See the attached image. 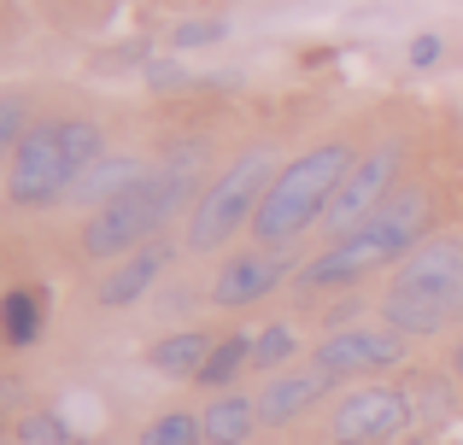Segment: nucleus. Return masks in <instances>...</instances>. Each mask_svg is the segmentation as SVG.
<instances>
[{
	"instance_id": "nucleus-1",
	"label": "nucleus",
	"mask_w": 463,
	"mask_h": 445,
	"mask_svg": "<svg viewBox=\"0 0 463 445\" xmlns=\"http://www.w3.org/2000/svg\"><path fill=\"white\" fill-rule=\"evenodd\" d=\"M429 235H440V188H434L429 176H405L370 223H358L352 235L328 240V246H317L311 258L299 264L288 293L311 311L335 293L370 287V275H393Z\"/></svg>"
},
{
	"instance_id": "nucleus-2",
	"label": "nucleus",
	"mask_w": 463,
	"mask_h": 445,
	"mask_svg": "<svg viewBox=\"0 0 463 445\" xmlns=\"http://www.w3.org/2000/svg\"><path fill=\"white\" fill-rule=\"evenodd\" d=\"M112 153L100 112L89 106H42V117L30 124L24 147L12 153L6 182H0V206L18 218H42L71 199V188Z\"/></svg>"
},
{
	"instance_id": "nucleus-3",
	"label": "nucleus",
	"mask_w": 463,
	"mask_h": 445,
	"mask_svg": "<svg viewBox=\"0 0 463 445\" xmlns=\"http://www.w3.org/2000/svg\"><path fill=\"white\" fill-rule=\"evenodd\" d=\"M370 147V135H358V129H328V135H317L311 147L288 153L282 171H276L270 194H264L259 218H252V235L259 246H276V252H294L306 246V235H317L328 218V206H335L340 182H346V171L358 164V153Z\"/></svg>"
},
{
	"instance_id": "nucleus-4",
	"label": "nucleus",
	"mask_w": 463,
	"mask_h": 445,
	"mask_svg": "<svg viewBox=\"0 0 463 445\" xmlns=\"http://www.w3.org/2000/svg\"><path fill=\"white\" fill-rule=\"evenodd\" d=\"M282 159L288 153H282L276 135H252L241 153H229L223 171L212 176V188L200 194V206L188 211V223H182L188 258H223L229 246H241V240L252 235V218H259V206H264V194H270Z\"/></svg>"
},
{
	"instance_id": "nucleus-5",
	"label": "nucleus",
	"mask_w": 463,
	"mask_h": 445,
	"mask_svg": "<svg viewBox=\"0 0 463 445\" xmlns=\"http://www.w3.org/2000/svg\"><path fill=\"white\" fill-rule=\"evenodd\" d=\"M182 223H188L182 206L165 194L158 176H147V188H136L129 199L89 211V218L77 223V235H71V252H77V264H89V270H106V264L129 258V252L153 246L158 235H182Z\"/></svg>"
},
{
	"instance_id": "nucleus-6",
	"label": "nucleus",
	"mask_w": 463,
	"mask_h": 445,
	"mask_svg": "<svg viewBox=\"0 0 463 445\" xmlns=\"http://www.w3.org/2000/svg\"><path fill=\"white\" fill-rule=\"evenodd\" d=\"M311 252H276V246H259V240H241V246H229L223 258H212V275H205V299H212V311H223V317H241V311H259L264 299H276L282 287H294L299 264H306Z\"/></svg>"
},
{
	"instance_id": "nucleus-7",
	"label": "nucleus",
	"mask_w": 463,
	"mask_h": 445,
	"mask_svg": "<svg viewBox=\"0 0 463 445\" xmlns=\"http://www.w3.org/2000/svg\"><path fill=\"white\" fill-rule=\"evenodd\" d=\"M405 159H411V135H382V141H370V147L358 153V164L346 171V182H340V194H335V206H328V218L323 228H317V240H340V235H352L358 223H370L375 211L387 206V194H393L399 182H405Z\"/></svg>"
},
{
	"instance_id": "nucleus-8",
	"label": "nucleus",
	"mask_w": 463,
	"mask_h": 445,
	"mask_svg": "<svg viewBox=\"0 0 463 445\" xmlns=\"http://www.w3.org/2000/svg\"><path fill=\"white\" fill-rule=\"evenodd\" d=\"M417 428L405 381H358L340 387V399L323 416V440L328 445H399Z\"/></svg>"
},
{
	"instance_id": "nucleus-9",
	"label": "nucleus",
	"mask_w": 463,
	"mask_h": 445,
	"mask_svg": "<svg viewBox=\"0 0 463 445\" xmlns=\"http://www.w3.org/2000/svg\"><path fill=\"white\" fill-rule=\"evenodd\" d=\"M323 375H335L340 387H358V381H387L393 369L411 364V340L387 322H358V329L340 334H311V357Z\"/></svg>"
},
{
	"instance_id": "nucleus-10",
	"label": "nucleus",
	"mask_w": 463,
	"mask_h": 445,
	"mask_svg": "<svg viewBox=\"0 0 463 445\" xmlns=\"http://www.w3.org/2000/svg\"><path fill=\"white\" fill-rule=\"evenodd\" d=\"M182 252H188V246H182V235H158L153 246H141V252H129V258L94 270L89 305H100V311H136V305H147L158 287L170 282V264H176Z\"/></svg>"
},
{
	"instance_id": "nucleus-11",
	"label": "nucleus",
	"mask_w": 463,
	"mask_h": 445,
	"mask_svg": "<svg viewBox=\"0 0 463 445\" xmlns=\"http://www.w3.org/2000/svg\"><path fill=\"white\" fill-rule=\"evenodd\" d=\"M252 393H259L264 434H282V428H299L311 411L335 404V399H340V381L323 375L317 364H294V369H282V375H264Z\"/></svg>"
},
{
	"instance_id": "nucleus-12",
	"label": "nucleus",
	"mask_w": 463,
	"mask_h": 445,
	"mask_svg": "<svg viewBox=\"0 0 463 445\" xmlns=\"http://www.w3.org/2000/svg\"><path fill=\"white\" fill-rule=\"evenodd\" d=\"M382 287H399V293H429V299H463V235H458V228L429 235Z\"/></svg>"
},
{
	"instance_id": "nucleus-13",
	"label": "nucleus",
	"mask_w": 463,
	"mask_h": 445,
	"mask_svg": "<svg viewBox=\"0 0 463 445\" xmlns=\"http://www.w3.org/2000/svg\"><path fill=\"white\" fill-rule=\"evenodd\" d=\"M375 322L399 329L411 346L452 340V334L463 329V299H429V293H399V287H382V293H375Z\"/></svg>"
},
{
	"instance_id": "nucleus-14",
	"label": "nucleus",
	"mask_w": 463,
	"mask_h": 445,
	"mask_svg": "<svg viewBox=\"0 0 463 445\" xmlns=\"http://www.w3.org/2000/svg\"><path fill=\"white\" fill-rule=\"evenodd\" d=\"M217 334L223 329H205V322H188V329H158L147 346H141V364L153 369L158 381H176V387H194L212 357Z\"/></svg>"
},
{
	"instance_id": "nucleus-15",
	"label": "nucleus",
	"mask_w": 463,
	"mask_h": 445,
	"mask_svg": "<svg viewBox=\"0 0 463 445\" xmlns=\"http://www.w3.org/2000/svg\"><path fill=\"white\" fill-rule=\"evenodd\" d=\"M147 176H153V159L147 153H129V147H112L100 164H94L89 176H82L77 188H71V199L65 206L71 211H100V206H118V199H129L136 188H147Z\"/></svg>"
},
{
	"instance_id": "nucleus-16",
	"label": "nucleus",
	"mask_w": 463,
	"mask_h": 445,
	"mask_svg": "<svg viewBox=\"0 0 463 445\" xmlns=\"http://www.w3.org/2000/svg\"><path fill=\"white\" fill-rule=\"evenodd\" d=\"M47 322H53V293H47L42 282L0 287V346H6V352H30V346H42Z\"/></svg>"
},
{
	"instance_id": "nucleus-17",
	"label": "nucleus",
	"mask_w": 463,
	"mask_h": 445,
	"mask_svg": "<svg viewBox=\"0 0 463 445\" xmlns=\"http://www.w3.org/2000/svg\"><path fill=\"white\" fill-rule=\"evenodd\" d=\"M200 422H205V445H259V434H264L259 393H247V387L212 393L200 404Z\"/></svg>"
},
{
	"instance_id": "nucleus-18",
	"label": "nucleus",
	"mask_w": 463,
	"mask_h": 445,
	"mask_svg": "<svg viewBox=\"0 0 463 445\" xmlns=\"http://www.w3.org/2000/svg\"><path fill=\"white\" fill-rule=\"evenodd\" d=\"M311 357V340H306V329H299L294 317H270V322H259L252 329V375H282V369H294V364H306Z\"/></svg>"
},
{
	"instance_id": "nucleus-19",
	"label": "nucleus",
	"mask_w": 463,
	"mask_h": 445,
	"mask_svg": "<svg viewBox=\"0 0 463 445\" xmlns=\"http://www.w3.org/2000/svg\"><path fill=\"white\" fill-rule=\"evenodd\" d=\"M252 375V329H223L217 334V346H212V357H205V369H200V381L194 387L212 399V393H229V387H241V381Z\"/></svg>"
},
{
	"instance_id": "nucleus-20",
	"label": "nucleus",
	"mask_w": 463,
	"mask_h": 445,
	"mask_svg": "<svg viewBox=\"0 0 463 445\" xmlns=\"http://www.w3.org/2000/svg\"><path fill=\"white\" fill-rule=\"evenodd\" d=\"M35 117H42V100H35V88H0V176H6L12 153L24 147V135H30Z\"/></svg>"
},
{
	"instance_id": "nucleus-21",
	"label": "nucleus",
	"mask_w": 463,
	"mask_h": 445,
	"mask_svg": "<svg viewBox=\"0 0 463 445\" xmlns=\"http://www.w3.org/2000/svg\"><path fill=\"white\" fill-rule=\"evenodd\" d=\"M212 311V299H205V287H194L188 275H170L165 287H158V293L147 299V317L153 322H165V329H188L194 322V311Z\"/></svg>"
},
{
	"instance_id": "nucleus-22",
	"label": "nucleus",
	"mask_w": 463,
	"mask_h": 445,
	"mask_svg": "<svg viewBox=\"0 0 463 445\" xmlns=\"http://www.w3.org/2000/svg\"><path fill=\"white\" fill-rule=\"evenodd\" d=\"M136 445H205L200 404H165V411L136 434Z\"/></svg>"
},
{
	"instance_id": "nucleus-23",
	"label": "nucleus",
	"mask_w": 463,
	"mask_h": 445,
	"mask_svg": "<svg viewBox=\"0 0 463 445\" xmlns=\"http://www.w3.org/2000/svg\"><path fill=\"white\" fill-rule=\"evenodd\" d=\"M458 387H463V381L452 375V369H422V375H411L405 393H411L417 422H429V416H452L458 411Z\"/></svg>"
},
{
	"instance_id": "nucleus-24",
	"label": "nucleus",
	"mask_w": 463,
	"mask_h": 445,
	"mask_svg": "<svg viewBox=\"0 0 463 445\" xmlns=\"http://www.w3.org/2000/svg\"><path fill=\"white\" fill-rule=\"evenodd\" d=\"M358 322H375V293L370 287H352V293H335L323 305H311V329L317 334H340V329H358Z\"/></svg>"
},
{
	"instance_id": "nucleus-25",
	"label": "nucleus",
	"mask_w": 463,
	"mask_h": 445,
	"mask_svg": "<svg viewBox=\"0 0 463 445\" xmlns=\"http://www.w3.org/2000/svg\"><path fill=\"white\" fill-rule=\"evenodd\" d=\"M18 440L24 445H65V416L47 411V404H30L18 416Z\"/></svg>"
},
{
	"instance_id": "nucleus-26",
	"label": "nucleus",
	"mask_w": 463,
	"mask_h": 445,
	"mask_svg": "<svg viewBox=\"0 0 463 445\" xmlns=\"http://www.w3.org/2000/svg\"><path fill=\"white\" fill-rule=\"evenodd\" d=\"M223 35H229L223 18H182L176 30H170V47H182V53H188V47H217Z\"/></svg>"
},
{
	"instance_id": "nucleus-27",
	"label": "nucleus",
	"mask_w": 463,
	"mask_h": 445,
	"mask_svg": "<svg viewBox=\"0 0 463 445\" xmlns=\"http://www.w3.org/2000/svg\"><path fill=\"white\" fill-rule=\"evenodd\" d=\"M141 82H147L153 94H188V88H194V77H188L182 65H170V59H165V65H158V59H147V65H141Z\"/></svg>"
},
{
	"instance_id": "nucleus-28",
	"label": "nucleus",
	"mask_w": 463,
	"mask_h": 445,
	"mask_svg": "<svg viewBox=\"0 0 463 445\" xmlns=\"http://www.w3.org/2000/svg\"><path fill=\"white\" fill-rule=\"evenodd\" d=\"M440 59V35H417L411 42V65H434Z\"/></svg>"
},
{
	"instance_id": "nucleus-29",
	"label": "nucleus",
	"mask_w": 463,
	"mask_h": 445,
	"mask_svg": "<svg viewBox=\"0 0 463 445\" xmlns=\"http://www.w3.org/2000/svg\"><path fill=\"white\" fill-rule=\"evenodd\" d=\"M446 369H452V375L463 381V329L452 334V346H446Z\"/></svg>"
}]
</instances>
